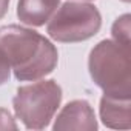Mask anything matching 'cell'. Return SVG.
Returning a JSON list of instances; mask_svg holds the SVG:
<instances>
[{
    "label": "cell",
    "instance_id": "cell-1",
    "mask_svg": "<svg viewBox=\"0 0 131 131\" xmlns=\"http://www.w3.org/2000/svg\"><path fill=\"white\" fill-rule=\"evenodd\" d=\"M0 48L8 57L11 73L20 82L45 79L59 63L56 45L32 28L20 25L0 26Z\"/></svg>",
    "mask_w": 131,
    "mask_h": 131
},
{
    "label": "cell",
    "instance_id": "cell-10",
    "mask_svg": "<svg viewBox=\"0 0 131 131\" xmlns=\"http://www.w3.org/2000/svg\"><path fill=\"white\" fill-rule=\"evenodd\" d=\"M0 129H19L16 119L6 108H0Z\"/></svg>",
    "mask_w": 131,
    "mask_h": 131
},
{
    "label": "cell",
    "instance_id": "cell-6",
    "mask_svg": "<svg viewBox=\"0 0 131 131\" xmlns=\"http://www.w3.org/2000/svg\"><path fill=\"white\" fill-rule=\"evenodd\" d=\"M129 108H131L129 97H116L103 94L100 97V105H99L100 120L106 128L129 129L131 128Z\"/></svg>",
    "mask_w": 131,
    "mask_h": 131
},
{
    "label": "cell",
    "instance_id": "cell-7",
    "mask_svg": "<svg viewBox=\"0 0 131 131\" xmlns=\"http://www.w3.org/2000/svg\"><path fill=\"white\" fill-rule=\"evenodd\" d=\"M60 6V0H19L17 17L26 26H43L56 9Z\"/></svg>",
    "mask_w": 131,
    "mask_h": 131
},
{
    "label": "cell",
    "instance_id": "cell-4",
    "mask_svg": "<svg viewBox=\"0 0 131 131\" xmlns=\"http://www.w3.org/2000/svg\"><path fill=\"white\" fill-rule=\"evenodd\" d=\"M102 28V14L96 5L68 0L46 22L48 36L60 43H79L94 37Z\"/></svg>",
    "mask_w": 131,
    "mask_h": 131
},
{
    "label": "cell",
    "instance_id": "cell-8",
    "mask_svg": "<svg viewBox=\"0 0 131 131\" xmlns=\"http://www.w3.org/2000/svg\"><path fill=\"white\" fill-rule=\"evenodd\" d=\"M129 32H131V16L126 13V14L119 16L114 20V23L111 26V36H113V40H116L125 46H129V43H131Z\"/></svg>",
    "mask_w": 131,
    "mask_h": 131
},
{
    "label": "cell",
    "instance_id": "cell-9",
    "mask_svg": "<svg viewBox=\"0 0 131 131\" xmlns=\"http://www.w3.org/2000/svg\"><path fill=\"white\" fill-rule=\"evenodd\" d=\"M9 77H11V65L8 62L6 54L0 48V86L5 85L9 80Z\"/></svg>",
    "mask_w": 131,
    "mask_h": 131
},
{
    "label": "cell",
    "instance_id": "cell-5",
    "mask_svg": "<svg viewBox=\"0 0 131 131\" xmlns=\"http://www.w3.org/2000/svg\"><path fill=\"white\" fill-rule=\"evenodd\" d=\"M99 128L96 113L91 103L85 99H76L65 105L54 119L52 129H77V131H96Z\"/></svg>",
    "mask_w": 131,
    "mask_h": 131
},
{
    "label": "cell",
    "instance_id": "cell-13",
    "mask_svg": "<svg viewBox=\"0 0 131 131\" xmlns=\"http://www.w3.org/2000/svg\"><path fill=\"white\" fill-rule=\"evenodd\" d=\"M83 2H91V0H83Z\"/></svg>",
    "mask_w": 131,
    "mask_h": 131
},
{
    "label": "cell",
    "instance_id": "cell-12",
    "mask_svg": "<svg viewBox=\"0 0 131 131\" xmlns=\"http://www.w3.org/2000/svg\"><path fill=\"white\" fill-rule=\"evenodd\" d=\"M120 2H123V3H129L131 0H120Z\"/></svg>",
    "mask_w": 131,
    "mask_h": 131
},
{
    "label": "cell",
    "instance_id": "cell-3",
    "mask_svg": "<svg viewBox=\"0 0 131 131\" xmlns=\"http://www.w3.org/2000/svg\"><path fill=\"white\" fill-rule=\"evenodd\" d=\"M63 97L62 86L52 79H39L19 86L13 99L16 117L28 129H43L54 119Z\"/></svg>",
    "mask_w": 131,
    "mask_h": 131
},
{
    "label": "cell",
    "instance_id": "cell-11",
    "mask_svg": "<svg viewBox=\"0 0 131 131\" xmlns=\"http://www.w3.org/2000/svg\"><path fill=\"white\" fill-rule=\"evenodd\" d=\"M9 2H11V0H0V20H2V19L8 14Z\"/></svg>",
    "mask_w": 131,
    "mask_h": 131
},
{
    "label": "cell",
    "instance_id": "cell-2",
    "mask_svg": "<svg viewBox=\"0 0 131 131\" xmlns=\"http://www.w3.org/2000/svg\"><path fill=\"white\" fill-rule=\"evenodd\" d=\"M88 71L103 94L131 99L129 46L113 39L100 40L90 51Z\"/></svg>",
    "mask_w": 131,
    "mask_h": 131
}]
</instances>
